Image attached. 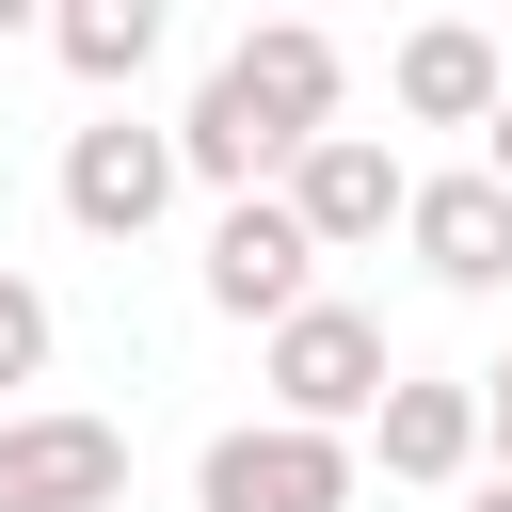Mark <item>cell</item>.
<instances>
[{"instance_id": "obj_1", "label": "cell", "mask_w": 512, "mask_h": 512, "mask_svg": "<svg viewBox=\"0 0 512 512\" xmlns=\"http://www.w3.org/2000/svg\"><path fill=\"white\" fill-rule=\"evenodd\" d=\"M256 384H272V416H288V432H368V416L400 400V352H384V320H368V304H304V320L272 336V368H256Z\"/></svg>"}, {"instance_id": "obj_2", "label": "cell", "mask_w": 512, "mask_h": 512, "mask_svg": "<svg viewBox=\"0 0 512 512\" xmlns=\"http://www.w3.org/2000/svg\"><path fill=\"white\" fill-rule=\"evenodd\" d=\"M352 432H288V416H240V432H208V464H192V512H352Z\"/></svg>"}, {"instance_id": "obj_3", "label": "cell", "mask_w": 512, "mask_h": 512, "mask_svg": "<svg viewBox=\"0 0 512 512\" xmlns=\"http://www.w3.org/2000/svg\"><path fill=\"white\" fill-rule=\"evenodd\" d=\"M208 304H224V320H256V336H288V320L320 304V240H304V208H288V192H240V208L208 224Z\"/></svg>"}, {"instance_id": "obj_4", "label": "cell", "mask_w": 512, "mask_h": 512, "mask_svg": "<svg viewBox=\"0 0 512 512\" xmlns=\"http://www.w3.org/2000/svg\"><path fill=\"white\" fill-rule=\"evenodd\" d=\"M176 128H128V112H96V128H64V224L80 240H144L160 208H176Z\"/></svg>"}, {"instance_id": "obj_5", "label": "cell", "mask_w": 512, "mask_h": 512, "mask_svg": "<svg viewBox=\"0 0 512 512\" xmlns=\"http://www.w3.org/2000/svg\"><path fill=\"white\" fill-rule=\"evenodd\" d=\"M128 432L112 416H0V512H112Z\"/></svg>"}, {"instance_id": "obj_6", "label": "cell", "mask_w": 512, "mask_h": 512, "mask_svg": "<svg viewBox=\"0 0 512 512\" xmlns=\"http://www.w3.org/2000/svg\"><path fill=\"white\" fill-rule=\"evenodd\" d=\"M288 208H304V240H320V256H352V240L416 224V176H400V144H384V128H336V144H304Z\"/></svg>"}, {"instance_id": "obj_7", "label": "cell", "mask_w": 512, "mask_h": 512, "mask_svg": "<svg viewBox=\"0 0 512 512\" xmlns=\"http://www.w3.org/2000/svg\"><path fill=\"white\" fill-rule=\"evenodd\" d=\"M400 240H416V272L464 288V304L512 288V192H496L480 160H464V176H416V224H400Z\"/></svg>"}, {"instance_id": "obj_8", "label": "cell", "mask_w": 512, "mask_h": 512, "mask_svg": "<svg viewBox=\"0 0 512 512\" xmlns=\"http://www.w3.org/2000/svg\"><path fill=\"white\" fill-rule=\"evenodd\" d=\"M224 80L288 128V144H336V96H352V64H336V32H304V16H272V32H240L224 48Z\"/></svg>"}, {"instance_id": "obj_9", "label": "cell", "mask_w": 512, "mask_h": 512, "mask_svg": "<svg viewBox=\"0 0 512 512\" xmlns=\"http://www.w3.org/2000/svg\"><path fill=\"white\" fill-rule=\"evenodd\" d=\"M400 112L416 128H496L512 112V64H496V32H464V16H432V32H400Z\"/></svg>"}, {"instance_id": "obj_10", "label": "cell", "mask_w": 512, "mask_h": 512, "mask_svg": "<svg viewBox=\"0 0 512 512\" xmlns=\"http://www.w3.org/2000/svg\"><path fill=\"white\" fill-rule=\"evenodd\" d=\"M368 448H384V480H464V464H496V416H480V384H416L400 368V400L368 416Z\"/></svg>"}, {"instance_id": "obj_11", "label": "cell", "mask_w": 512, "mask_h": 512, "mask_svg": "<svg viewBox=\"0 0 512 512\" xmlns=\"http://www.w3.org/2000/svg\"><path fill=\"white\" fill-rule=\"evenodd\" d=\"M48 48H64V80L128 96V80L160 64V0H64V16H48Z\"/></svg>"}, {"instance_id": "obj_12", "label": "cell", "mask_w": 512, "mask_h": 512, "mask_svg": "<svg viewBox=\"0 0 512 512\" xmlns=\"http://www.w3.org/2000/svg\"><path fill=\"white\" fill-rule=\"evenodd\" d=\"M48 336H64V320H48V288H32V272H0V416H32L16 384H48Z\"/></svg>"}, {"instance_id": "obj_13", "label": "cell", "mask_w": 512, "mask_h": 512, "mask_svg": "<svg viewBox=\"0 0 512 512\" xmlns=\"http://www.w3.org/2000/svg\"><path fill=\"white\" fill-rule=\"evenodd\" d=\"M480 416H496V480H512V352L480 368Z\"/></svg>"}, {"instance_id": "obj_14", "label": "cell", "mask_w": 512, "mask_h": 512, "mask_svg": "<svg viewBox=\"0 0 512 512\" xmlns=\"http://www.w3.org/2000/svg\"><path fill=\"white\" fill-rule=\"evenodd\" d=\"M480 176H496V192H512V112H496V128H480Z\"/></svg>"}, {"instance_id": "obj_15", "label": "cell", "mask_w": 512, "mask_h": 512, "mask_svg": "<svg viewBox=\"0 0 512 512\" xmlns=\"http://www.w3.org/2000/svg\"><path fill=\"white\" fill-rule=\"evenodd\" d=\"M480 512H512V480H480Z\"/></svg>"}]
</instances>
